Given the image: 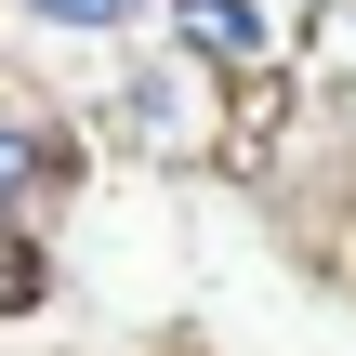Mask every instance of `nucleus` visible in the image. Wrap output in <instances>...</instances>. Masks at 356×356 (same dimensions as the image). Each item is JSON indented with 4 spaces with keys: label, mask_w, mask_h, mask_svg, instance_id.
I'll return each mask as SVG.
<instances>
[{
    "label": "nucleus",
    "mask_w": 356,
    "mask_h": 356,
    "mask_svg": "<svg viewBox=\"0 0 356 356\" xmlns=\"http://www.w3.org/2000/svg\"><path fill=\"white\" fill-rule=\"evenodd\" d=\"M26 13H40V26H92V40H106V26H132L145 0H26Z\"/></svg>",
    "instance_id": "f03ea898"
},
{
    "label": "nucleus",
    "mask_w": 356,
    "mask_h": 356,
    "mask_svg": "<svg viewBox=\"0 0 356 356\" xmlns=\"http://www.w3.org/2000/svg\"><path fill=\"white\" fill-rule=\"evenodd\" d=\"M66 185H79V132H66L53 106H13V92H0V238H26Z\"/></svg>",
    "instance_id": "f257e3e1"
},
{
    "label": "nucleus",
    "mask_w": 356,
    "mask_h": 356,
    "mask_svg": "<svg viewBox=\"0 0 356 356\" xmlns=\"http://www.w3.org/2000/svg\"><path fill=\"white\" fill-rule=\"evenodd\" d=\"M0 304H40V238H0Z\"/></svg>",
    "instance_id": "7ed1b4c3"
}]
</instances>
